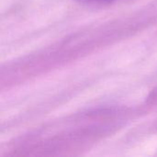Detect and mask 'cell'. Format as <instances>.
<instances>
[{
	"label": "cell",
	"instance_id": "6da1fadb",
	"mask_svg": "<svg viewBox=\"0 0 157 157\" xmlns=\"http://www.w3.org/2000/svg\"><path fill=\"white\" fill-rule=\"evenodd\" d=\"M79 2H86V3H93V2H107V1H112V0H77Z\"/></svg>",
	"mask_w": 157,
	"mask_h": 157
}]
</instances>
